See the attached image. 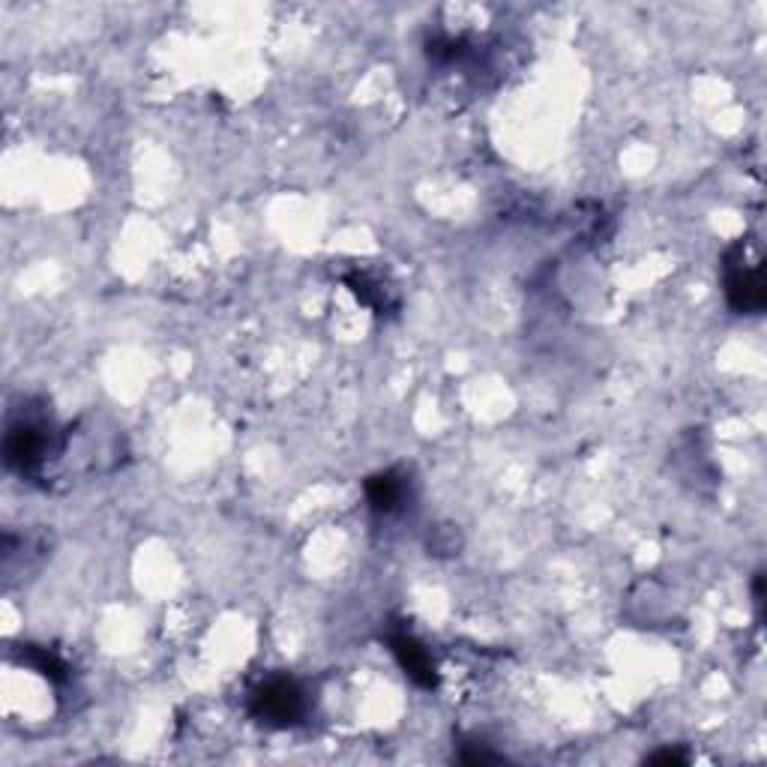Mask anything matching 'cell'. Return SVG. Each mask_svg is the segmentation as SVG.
<instances>
[{"instance_id": "6da1fadb", "label": "cell", "mask_w": 767, "mask_h": 767, "mask_svg": "<svg viewBox=\"0 0 767 767\" xmlns=\"http://www.w3.org/2000/svg\"><path fill=\"white\" fill-rule=\"evenodd\" d=\"M255 717L262 722H270V725H291L303 717L306 710V701H303V693L294 681L288 677H274L267 681L258 693H255Z\"/></svg>"}, {"instance_id": "7a4b0ae2", "label": "cell", "mask_w": 767, "mask_h": 767, "mask_svg": "<svg viewBox=\"0 0 767 767\" xmlns=\"http://www.w3.org/2000/svg\"><path fill=\"white\" fill-rule=\"evenodd\" d=\"M7 465L15 468L19 474H31L43 465V458L48 453V435L43 423H12L7 432Z\"/></svg>"}, {"instance_id": "3957f363", "label": "cell", "mask_w": 767, "mask_h": 767, "mask_svg": "<svg viewBox=\"0 0 767 767\" xmlns=\"http://www.w3.org/2000/svg\"><path fill=\"white\" fill-rule=\"evenodd\" d=\"M741 255V249H734ZM725 291L732 300L734 310H758L765 303V291H762V274L758 267H744V255L737 262H729V276H725Z\"/></svg>"}, {"instance_id": "277c9868", "label": "cell", "mask_w": 767, "mask_h": 767, "mask_svg": "<svg viewBox=\"0 0 767 767\" xmlns=\"http://www.w3.org/2000/svg\"><path fill=\"white\" fill-rule=\"evenodd\" d=\"M390 644H393V653L402 663V669L420 684V687H435V665H432V656L426 653V648L420 641L408 636V632H396L390 636Z\"/></svg>"}, {"instance_id": "5b68a950", "label": "cell", "mask_w": 767, "mask_h": 767, "mask_svg": "<svg viewBox=\"0 0 767 767\" xmlns=\"http://www.w3.org/2000/svg\"><path fill=\"white\" fill-rule=\"evenodd\" d=\"M367 495H369V504H372V510H379V513L387 515L399 510L402 501H405V495H408V486H405V477L387 470V474H379V477H372V480L367 483Z\"/></svg>"}, {"instance_id": "8992f818", "label": "cell", "mask_w": 767, "mask_h": 767, "mask_svg": "<svg viewBox=\"0 0 767 767\" xmlns=\"http://www.w3.org/2000/svg\"><path fill=\"white\" fill-rule=\"evenodd\" d=\"M651 762H684V758L675 756V753H660V756H653Z\"/></svg>"}]
</instances>
